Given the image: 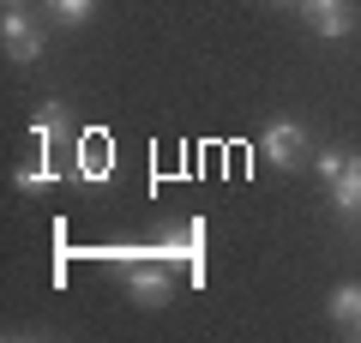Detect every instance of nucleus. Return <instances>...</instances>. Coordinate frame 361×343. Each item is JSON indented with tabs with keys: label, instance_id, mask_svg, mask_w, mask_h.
I'll use <instances>...</instances> for the list:
<instances>
[{
	"label": "nucleus",
	"instance_id": "nucleus-1",
	"mask_svg": "<svg viewBox=\"0 0 361 343\" xmlns=\"http://www.w3.org/2000/svg\"><path fill=\"white\" fill-rule=\"evenodd\" d=\"M0 37H6V54H13V61H37V54H42V37H37V25L25 18V0H6Z\"/></svg>",
	"mask_w": 361,
	"mask_h": 343
},
{
	"label": "nucleus",
	"instance_id": "nucleus-2",
	"mask_svg": "<svg viewBox=\"0 0 361 343\" xmlns=\"http://www.w3.org/2000/svg\"><path fill=\"white\" fill-rule=\"evenodd\" d=\"M259 151H265V163L295 169V163H301V151H307V133H301L295 121H271V127H265V139H259Z\"/></svg>",
	"mask_w": 361,
	"mask_h": 343
},
{
	"label": "nucleus",
	"instance_id": "nucleus-3",
	"mask_svg": "<svg viewBox=\"0 0 361 343\" xmlns=\"http://www.w3.org/2000/svg\"><path fill=\"white\" fill-rule=\"evenodd\" d=\"M157 259H169V265H187L193 277H205V223H187L175 241L157 247Z\"/></svg>",
	"mask_w": 361,
	"mask_h": 343
},
{
	"label": "nucleus",
	"instance_id": "nucleus-4",
	"mask_svg": "<svg viewBox=\"0 0 361 343\" xmlns=\"http://www.w3.org/2000/svg\"><path fill=\"white\" fill-rule=\"evenodd\" d=\"M301 18H307L319 37H349L355 30V13H349V0H301Z\"/></svg>",
	"mask_w": 361,
	"mask_h": 343
},
{
	"label": "nucleus",
	"instance_id": "nucleus-5",
	"mask_svg": "<svg viewBox=\"0 0 361 343\" xmlns=\"http://www.w3.org/2000/svg\"><path fill=\"white\" fill-rule=\"evenodd\" d=\"M127 295L139 307H157L169 295V271H163V259H157V265H139V259H133L127 265Z\"/></svg>",
	"mask_w": 361,
	"mask_h": 343
},
{
	"label": "nucleus",
	"instance_id": "nucleus-6",
	"mask_svg": "<svg viewBox=\"0 0 361 343\" xmlns=\"http://www.w3.org/2000/svg\"><path fill=\"white\" fill-rule=\"evenodd\" d=\"M331 205L337 211H361V157H349L343 175L331 181Z\"/></svg>",
	"mask_w": 361,
	"mask_h": 343
},
{
	"label": "nucleus",
	"instance_id": "nucleus-7",
	"mask_svg": "<svg viewBox=\"0 0 361 343\" xmlns=\"http://www.w3.org/2000/svg\"><path fill=\"white\" fill-rule=\"evenodd\" d=\"M331 319L337 325H355L361 319V283H337L331 289Z\"/></svg>",
	"mask_w": 361,
	"mask_h": 343
},
{
	"label": "nucleus",
	"instance_id": "nucleus-8",
	"mask_svg": "<svg viewBox=\"0 0 361 343\" xmlns=\"http://www.w3.org/2000/svg\"><path fill=\"white\" fill-rule=\"evenodd\" d=\"M78 175H85V181H103V175H115V145L103 151V145L90 139V145H85V163H78Z\"/></svg>",
	"mask_w": 361,
	"mask_h": 343
},
{
	"label": "nucleus",
	"instance_id": "nucleus-9",
	"mask_svg": "<svg viewBox=\"0 0 361 343\" xmlns=\"http://www.w3.org/2000/svg\"><path fill=\"white\" fill-rule=\"evenodd\" d=\"M49 13L61 18V25H85V18L97 13V0H49Z\"/></svg>",
	"mask_w": 361,
	"mask_h": 343
},
{
	"label": "nucleus",
	"instance_id": "nucleus-10",
	"mask_svg": "<svg viewBox=\"0 0 361 343\" xmlns=\"http://www.w3.org/2000/svg\"><path fill=\"white\" fill-rule=\"evenodd\" d=\"M54 175H61V169H54V163H30V169H18L13 181H18V187H25V193H37V187H49Z\"/></svg>",
	"mask_w": 361,
	"mask_h": 343
},
{
	"label": "nucleus",
	"instance_id": "nucleus-11",
	"mask_svg": "<svg viewBox=\"0 0 361 343\" xmlns=\"http://www.w3.org/2000/svg\"><path fill=\"white\" fill-rule=\"evenodd\" d=\"M343 163H349L343 151H319V163H313V169H319V181H325V187H331V181L343 175Z\"/></svg>",
	"mask_w": 361,
	"mask_h": 343
},
{
	"label": "nucleus",
	"instance_id": "nucleus-12",
	"mask_svg": "<svg viewBox=\"0 0 361 343\" xmlns=\"http://www.w3.org/2000/svg\"><path fill=\"white\" fill-rule=\"evenodd\" d=\"M277 6H301V0H277Z\"/></svg>",
	"mask_w": 361,
	"mask_h": 343
},
{
	"label": "nucleus",
	"instance_id": "nucleus-13",
	"mask_svg": "<svg viewBox=\"0 0 361 343\" xmlns=\"http://www.w3.org/2000/svg\"><path fill=\"white\" fill-rule=\"evenodd\" d=\"M355 337H361V319H355Z\"/></svg>",
	"mask_w": 361,
	"mask_h": 343
}]
</instances>
